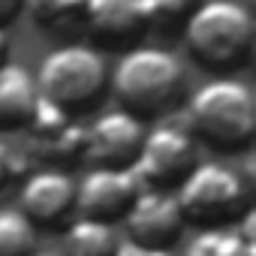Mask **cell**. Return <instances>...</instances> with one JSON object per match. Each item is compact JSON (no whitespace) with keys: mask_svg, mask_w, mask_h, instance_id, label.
<instances>
[{"mask_svg":"<svg viewBox=\"0 0 256 256\" xmlns=\"http://www.w3.org/2000/svg\"><path fill=\"white\" fill-rule=\"evenodd\" d=\"M118 102L133 114H160L172 108L184 90L181 60L157 46H136L124 52L112 72Z\"/></svg>","mask_w":256,"mask_h":256,"instance_id":"6da1fadb","label":"cell"},{"mask_svg":"<svg viewBox=\"0 0 256 256\" xmlns=\"http://www.w3.org/2000/svg\"><path fill=\"white\" fill-rule=\"evenodd\" d=\"M184 22L190 54L211 70H235L253 52V16L235 0H202Z\"/></svg>","mask_w":256,"mask_h":256,"instance_id":"7a4b0ae2","label":"cell"},{"mask_svg":"<svg viewBox=\"0 0 256 256\" xmlns=\"http://www.w3.org/2000/svg\"><path fill=\"white\" fill-rule=\"evenodd\" d=\"M190 130L220 151L244 148L256 133V100L238 78L205 82L187 106Z\"/></svg>","mask_w":256,"mask_h":256,"instance_id":"3957f363","label":"cell"},{"mask_svg":"<svg viewBox=\"0 0 256 256\" xmlns=\"http://www.w3.org/2000/svg\"><path fill=\"white\" fill-rule=\"evenodd\" d=\"M175 199L187 223H199L205 229L229 226L250 211V184L226 163H193V169L178 181Z\"/></svg>","mask_w":256,"mask_h":256,"instance_id":"277c9868","label":"cell"},{"mask_svg":"<svg viewBox=\"0 0 256 256\" xmlns=\"http://www.w3.org/2000/svg\"><path fill=\"white\" fill-rule=\"evenodd\" d=\"M108 82V66L102 54L90 46H60L40 64V96L70 108L94 102Z\"/></svg>","mask_w":256,"mask_h":256,"instance_id":"5b68a950","label":"cell"},{"mask_svg":"<svg viewBox=\"0 0 256 256\" xmlns=\"http://www.w3.org/2000/svg\"><path fill=\"white\" fill-rule=\"evenodd\" d=\"M196 163L193 136L175 124H160L148 133L139 145L133 160V175L142 187H169L178 184Z\"/></svg>","mask_w":256,"mask_h":256,"instance_id":"8992f818","label":"cell"},{"mask_svg":"<svg viewBox=\"0 0 256 256\" xmlns=\"http://www.w3.org/2000/svg\"><path fill=\"white\" fill-rule=\"evenodd\" d=\"M139 190L142 184L130 166H94L82 181H76V211L78 217L114 223L126 214Z\"/></svg>","mask_w":256,"mask_h":256,"instance_id":"52a82bcc","label":"cell"},{"mask_svg":"<svg viewBox=\"0 0 256 256\" xmlns=\"http://www.w3.org/2000/svg\"><path fill=\"white\" fill-rule=\"evenodd\" d=\"M124 220L130 241L145 247H166V250L181 238L187 226L175 193H169L166 187H142L133 205L126 208Z\"/></svg>","mask_w":256,"mask_h":256,"instance_id":"ba28073f","label":"cell"},{"mask_svg":"<svg viewBox=\"0 0 256 256\" xmlns=\"http://www.w3.org/2000/svg\"><path fill=\"white\" fill-rule=\"evenodd\" d=\"M145 139L142 118L133 112H108L84 130V157L96 166H133Z\"/></svg>","mask_w":256,"mask_h":256,"instance_id":"9c48e42d","label":"cell"},{"mask_svg":"<svg viewBox=\"0 0 256 256\" xmlns=\"http://www.w3.org/2000/svg\"><path fill=\"white\" fill-rule=\"evenodd\" d=\"M18 205L34 226H58L76 211V181L64 169L30 172L24 175Z\"/></svg>","mask_w":256,"mask_h":256,"instance_id":"30bf717a","label":"cell"},{"mask_svg":"<svg viewBox=\"0 0 256 256\" xmlns=\"http://www.w3.org/2000/svg\"><path fill=\"white\" fill-rule=\"evenodd\" d=\"M82 16L102 46H124L148 28L142 0H88Z\"/></svg>","mask_w":256,"mask_h":256,"instance_id":"8fae6325","label":"cell"},{"mask_svg":"<svg viewBox=\"0 0 256 256\" xmlns=\"http://www.w3.org/2000/svg\"><path fill=\"white\" fill-rule=\"evenodd\" d=\"M40 100L36 78L18 64H0V130L24 126Z\"/></svg>","mask_w":256,"mask_h":256,"instance_id":"7c38bea8","label":"cell"},{"mask_svg":"<svg viewBox=\"0 0 256 256\" xmlns=\"http://www.w3.org/2000/svg\"><path fill=\"white\" fill-rule=\"evenodd\" d=\"M256 241H253V214L247 211L241 217V226H208L199 232L184 256H253Z\"/></svg>","mask_w":256,"mask_h":256,"instance_id":"4fadbf2b","label":"cell"},{"mask_svg":"<svg viewBox=\"0 0 256 256\" xmlns=\"http://www.w3.org/2000/svg\"><path fill=\"white\" fill-rule=\"evenodd\" d=\"M118 244L112 223L94 217H76L64 232V256H114Z\"/></svg>","mask_w":256,"mask_h":256,"instance_id":"5bb4252c","label":"cell"},{"mask_svg":"<svg viewBox=\"0 0 256 256\" xmlns=\"http://www.w3.org/2000/svg\"><path fill=\"white\" fill-rule=\"evenodd\" d=\"M36 226L22 211H0V256H34Z\"/></svg>","mask_w":256,"mask_h":256,"instance_id":"9a60e30c","label":"cell"},{"mask_svg":"<svg viewBox=\"0 0 256 256\" xmlns=\"http://www.w3.org/2000/svg\"><path fill=\"white\" fill-rule=\"evenodd\" d=\"M84 4L88 0H22V10H30V16L40 24L60 28L76 22L84 12Z\"/></svg>","mask_w":256,"mask_h":256,"instance_id":"2e32d148","label":"cell"},{"mask_svg":"<svg viewBox=\"0 0 256 256\" xmlns=\"http://www.w3.org/2000/svg\"><path fill=\"white\" fill-rule=\"evenodd\" d=\"M199 4L202 0H142V10L148 24H154V22H181Z\"/></svg>","mask_w":256,"mask_h":256,"instance_id":"e0dca14e","label":"cell"},{"mask_svg":"<svg viewBox=\"0 0 256 256\" xmlns=\"http://www.w3.org/2000/svg\"><path fill=\"white\" fill-rule=\"evenodd\" d=\"M16 178H24V157L10 142L0 139V190Z\"/></svg>","mask_w":256,"mask_h":256,"instance_id":"ac0fdd59","label":"cell"},{"mask_svg":"<svg viewBox=\"0 0 256 256\" xmlns=\"http://www.w3.org/2000/svg\"><path fill=\"white\" fill-rule=\"evenodd\" d=\"M114 256H172V250H166V247H145V244H136V241H124V244H118Z\"/></svg>","mask_w":256,"mask_h":256,"instance_id":"d6986e66","label":"cell"},{"mask_svg":"<svg viewBox=\"0 0 256 256\" xmlns=\"http://www.w3.org/2000/svg\"><path fill=\"white\" fill-rule=\"evenodd\" d=\"M18 12H22V0H0V28L16 22Z\"/></svg>","mask_w":256,"mask_h":256,"instance_id":"ffe728a7","label":"cell"},{"mask_svg":"<svg viewBox=\"0 0 256 256\" xmlns=\"http://www.w3.org/2000/svg\"><path fill=\"white\" fill-rule=\"evenodd\" d=\"M6 54H10V34L6 28H0V64H6Z\"/></svg>","mask_w":256,"mask_h":256,"instance_id":"44dd1931","label":"cell"},{"mask_svg":"<svg viewBox=\"0 0 256 256\" xmlns=\"http://www.w3.org/2000/svg\"><path fill=\"white\" fill-rule=\"evenodd\" d=\"M34 256H64V253H34Z\"/></svg>","mask_w":256,"mask_h":256,"instance_id":"7402d4cb","label":"cell"}]
</instances>
